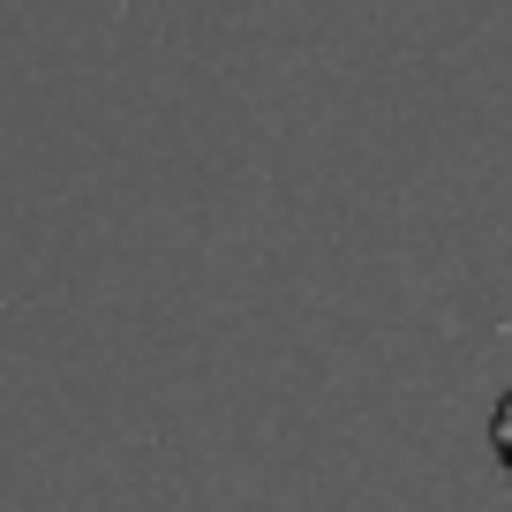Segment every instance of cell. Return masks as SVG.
Wrapping results in <instances>:
<instances>
[{"label":"cell","mask_w":512,"mask_h":512,"mask_svg":"<svg viewBox=\"0 0 512 512\" xmlns=\"http://www.w3.org/2000/svg\"><path fill=\"white\" fill-rule=\"evenodd\" d=\"M490 437H497V460H505V467H512V400H505V407H497V430H490Z\"/></svg>","instance_id":"obj_1"}]
</instances>
